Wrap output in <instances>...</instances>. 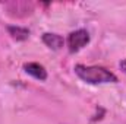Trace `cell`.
<instances>
[{"instance_id": "1", "label": "cell", "mask_w": 126, "mask_h": 124, "mask_svg": "<svg viewBox=\"0 0 126 124\" xmlns=\"http://www.w3.org/2000/svg\"><path fill=\"white\" fill-rule=\"evenodd\" d=\"M76 76L90 83V85H101V83H116L117 76L107 70L103 66H85V64H76L75 66Z\"/></svg>"}, {"instance_id": "3", "label": "cell", "mask_w": 126, "mask_h": 124, "mask_svg": "<svg viewBox=\"0 0 126 124\" xmlns=\"http://www.w3.org/2000/svg\"><path fill=\"white\" fill-rule=\"evenodd\" d=\"M24 70H25V73H28L30 76L35 77L37 80H41V82L47 80V76H48L47 70L40 63H25L24 64Z\"/></svg>"}, {"instance_id": "2", "label": "cell", "mask_w": 126, "mask_h": 124, "mask_svg": "<svg viewBox=\"0 0 126 124\" xmlns=\"http://www.w3.org/2000/svg\"><path fill=\"white\" fill-rule=\"evenodd\" d=\"M90 42V34L87 29H76L70 32L67 37V48L69 53H78Z\"/></svg>"}, {"instance_id": "4", "label": "cell", "mask_w": 126, "mask_h": 124, "mask_svg": "<svg viewBox=\"0 0 126 124\" xmlns=\"http://www.w3.org/2000/svg\"><path fill=\"white\" fill-rule=\"evenodd\" d=\"M41 39H43V42H44L50 50H54V51L60 50L63 45H64L63 37L59 35V34H54V32H46V34H43Z\"/></svg>"}, {"instance_id": "6", "label": "cell", "mask_w": 126, "mask_h": 124, "mask_svg": "<svg viewBox=\"0 0 126 124\" xmlns=\"http://www.w3.org/2000/svg\"><path fill=\"white\" fill-rule=\"evenodd\" d=\"M120 69H122V72H123V73L126 74V59L120 62Z\"/></svg>"}, {"instance_id": "5", "label": "cell", "mask_w": 126, "mask_h": 124, "mask_svg": "<svg viewBox=\"0 0 126 124\" xmlns=\"http://www.w3.org/2000/svg\"><path fill=\"white\" fill-rule=\"evenodd\" d=\"M7 32L16 41H25L30 37V29L22 28V26H15V25L13 26H7Z\"/></svg>"}]
</instances>
